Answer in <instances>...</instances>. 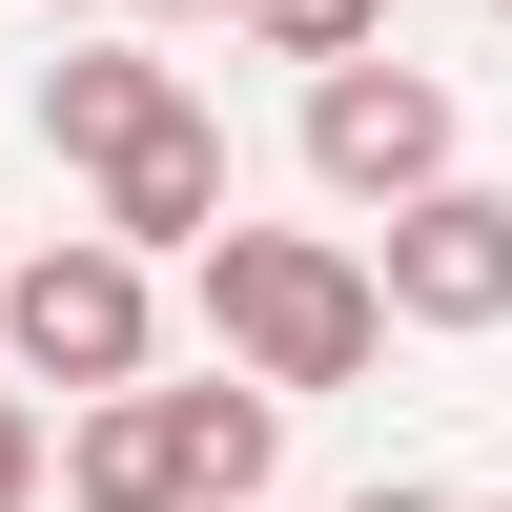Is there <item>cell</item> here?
Here are the masks:
<instances>
[{
  "mask_svg": "<svg viewBox=\"0 0 512 512\" xmlns=\"http://www.w3.org/2000/svg\"><path fill=\"white\" fill-rule=\"evenodd\" d=\"M62 512H205L185 390H103V410H62Z\"/></svg>",
  "mask_w": 512,
  "mask_h": 512,
  "instance_id": "obj_5",
  "label": "cell"
},
{
  "mask_svg": "<svg viewBox=\"0 0 512 512\" xmlns=\"http://www.w3.org/2000/svg\"><path fill=\"white\" fill-rule=\"evenodd\" d=\"M144 349H164V267L144 246H103V226H62V246H21L0 267V369L21 390H144Z\"/></svg>",
  "mask_w": 512,
  "mask_h": 512,
  "instance_id": "obj_2",
  "label": "cell"
},
{
  "mask_svg": "<svg viewBox=\"0 0 512 512\" xmlns=\"http://www.w3.org/2000/svg\"><path fill=\"white\" fill-rule=\"evenodd\" d=\"M41 492H62V431H41L21 390H0V512H41Z\"/></svg>",
  "mask_w": 512,
  "mask_h": 512,
  "instance_id": "obj_9",
  "label": "cell"
},
{
  "mask_svg": "<svg viewBox=\"0 0 512 512\" xmlns=\"http://www.w3.org/2000/svg\"><path fill=\"white\" fill-rule=\"evenodd\" d=\"M226 21L267 41V62H308V82H328V62H369V41H390V0H226Z\"/></svg>",
  "mask_w": 512,
  "mask_h": 512,
  "instance_id": "obj_8",
  "label": "cell"
},
{
  "mask_svg": "<svg viewBox=\"0 0 512 512\" xmlns=\"http://www.w3.org/2000/svg\"><path fill=\"white\" fill-rule=\"evenodd\" d=\"M451 512H512V492H451Z\"/></svg>",
  "mask_w": 512,
  "mask_h": 512,
  "instance_id": "obj_12",
  "label": "cell"
},
{
  "mask_svg": "<svg viewBox=\"0 0 512 512\" xmlns=\"http://www.w3.org/2000/svg\"><path fill=\"white\" fill-rule=\"evenodd\" d=\"M369 287H390V328H512V185H431L390 205V246H369Z\"/></svg>",
  "mask_w": 512,
  "mask_h": 512,
  "instance_id": "obj_4",
  "label": "cell"
},
{
  "mask_svg": "<svg viewBox=\"0 0 512 512\" xmlns=\"http://www.w3.org/2000/svg\"><path fill=\"white\" fill-rule=\"evenodd\" d=\"M226 226H246V205H226V123H205V103L164 123L144 164H103V246H144V267H164V246H185V267H205V246H226Z\"/></svg>",
  "mask_w": 512,
  "mask_h": 512,
  "instance_id": "obj_7",
  "label": "cell"
},
{
  "mask_svg": "<svg viewBox=\"0 0 512 512\" xmlns=\"http://www.w3.org/2000/svg\"><path fill=\"white\" fill-rule=\"evenodd\" d=\"M492 21H512V0H492Z\"/></svg>",
  "mask_w": 512,
  "mask_h": 512,
  "instance_id": "obj_13",
  "label": "cell"
},
{
  "mask_svg": "<svg viewBox=\"0 0 512 512\" xmlns=\"http://www.w3.org/2000/svg\"><path fill=\"white\" fill-rule=\"evenodd\" d=\"M308 185L369 205V226L431 205V185H472V164H451V82H431V62H328V82H308Z\"/></svg>",
  "mask_w": 512,
  "mask_h": 512,
  "instance_id": "obj_3",
  "label": "cell"
},
{
  "mask_svg": "<svg viewBox=\"0 0 512 512\" xmlns=\"http://www.w3.org/2000/svg\"><path fill=\"white\" fill-rule=\"evenodd\" d=\"M123 21H226V0H123Z\"/></svg>",
  "mask_w": 512,
  "mask_h": 512,
  "instance_id": "obj_11",
  "label": "cell"
},
{
  "mask_svg": "<svg viewBox=\"0 0 512 512\" xmlns=\"http://www.w3.org/2000/svg\"><path fill=\"white\" fill-rule=\"evenodd\" d=\"M164 123H185V62H144V41H82V62H41V144L103 185V164H144Z\"/></svg>",
  "mask_w": 512,
  "mask_h": 512,
  "instance_id": "obj_6",
  "label": "cell"
},
{
  "mask_svg": "<svg viewBox=\"0 0 512 512\" xmlns=\"http://www.w3.org/2000/svg\"><path fill=\"white\" fill-rule=\"evenodd\" d=\"M205 349L308 410V390H349V369L390 349V287H369V246H328V226H226L205 246Z\"/></svg>",
  "mask_w": 512,
  "mask_h": 512,
  "instance_id": "obj_1",
  "label": "cell"
},
{
  "mask_svg": "<svg viewBox=\"0 0 512 512\" xmlns=\"http://www.w3.org/2000/svg\"><path fill=\"white\" fill-rule=\"evenodd\" d=\"M349 512H451V492H410V472H390V492H349Z\"/></svg>",
  "mask_w": 512,
  "mask_h": 512,
  "instance_id": "obj_10",
  "label": "cell"
}]
</instances>
